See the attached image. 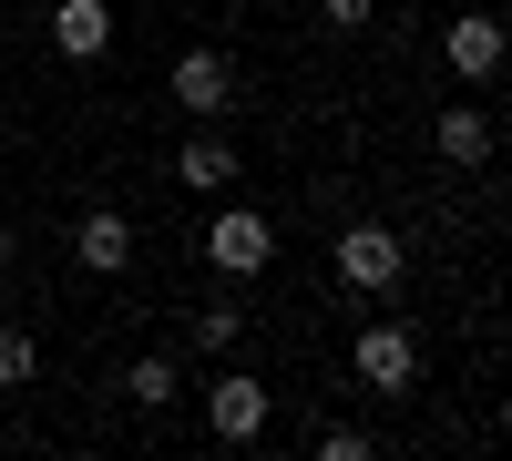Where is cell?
I'll return each instance as SVG.
<instances>
[{
	"label": "cell",
	"mask_w": 512,
	"mask_h": 461,
	"mask_svg": "<svg viewBox=\"0 0 512 461\" xmlns=\"http://www.w3.org/2000/svg\"><path fill=\"white\" fill-rule=\"evenodd\" d=\"M277 257V226L256 216V205H226V216H205V267L216 277H256Z\"/></svg>",
	"instance_id": "7a4b0ae2"
},
{
	"label": "cell",
	"mask_w": 512,
	"mask_h": 461,
	"mask_svg": "<svg viewBox=\"0 0 512 461\" xmlns=\"http://www.w3.org/2000/svg\"><path fill=\"white\" fill-rule=\"evenodd\" d=\"M52 52L62 62H103L113 52V11H103V0H62V11H52Z\"/></svg>",
	"instance_id": "52a82bcc"
},
{
	"label": "cell",
	"mask_w": 512,
	"mask_h": 461,
	"mask_svg": "<svg viewBox=\"0 0 512 461\" xmlns=\"http://www.w3.org/2000/svg\"><path fill=\"white\" fill-rule=\"evenodd\" d=\"M72 257L93 267V277H123V267H134V226H123L113 205H93V216L72 226Z\"/></svg>",
	"instance_id": "8992f818"
},
{
	"label": "cell",
	"mask_w": 512,
	"mask_h": 461,
	"mask_svg": "<svg viewBox=\"0 0 512 461\" xmlns=\"http://www.w3.org/2000/svg\"><path fill=\"white\" fill-rule=\"evenodd\" d=\"M441 154H451V164H482V154H492V123H482V113H441Z\"/></svg>",
	"instance_id": "8fae6325"
},
{
	"label": "cell",
	"mask_w": 512,
	"mask_h": 461,
	"mask_svg": "<svg viewBox=\"0 0 512 461\" xmlns=\"http://www.w3.org/2000/svg\"><path fill=\"white\" fill-rule=\"evenodd\" d=\"M226 93H236L226 52H185V62H175V103H185V113H205V123H216V113H226Z\"/></svg>",
	"instance_id": "ba28073f"
},
{
	"label": "cell",
	"mask_w": 512,
	"mask_h": 461,
	"mask_svg": "<svg viewBox=\"0 0 512 461\" xmlns=\"http://www.w3.org/2000/svg\"><path fill=\"white\" fill-rule=\"evenodd\" d=\"M205 431H216V441H256V431H267V380H246V369L205 380Z\"/></svg>",
	"instance_id": "277c9868"
},
{
	"label": "cell",
	"mask_w": 512,
	"mask_h": 461,
	"mask_svg": "<svg viewBox=\"0 0 512 461\" xmlns=\"http://www.w3.org/2000/svg\"><path fill=\"white\" fill-rule=\"evenodd\" d=\"M236 328H246L236 308H195V349H205V359H216V349H236Z\"/></svg>",
	"instance_id": "4fadbf2b"
},
{
	"label": "cell",
	"mask_w": 512,
	"mask_h": 461,
	"mask_svg": "<svg viewBox=\"0 0 512 461\" xmlns=\"http://www.w3.org/2000/svg\"><path fill=\"white\" fill-rule=\"evenodd\" d=\"M349 369H359V390H390V400H400V390L420 380V339L379 318V328H359V339H349Z\"/></svg>",
	"instance_id": "3957f363"
},
{
	"label": "cell",
	"mask_w": 512,
	"mask_h": 461,
	"mask_svg": "<svg viewBox=\"0 0 512 461\" xmlns=\"http://www.w3.org/2000/svg\"><path fill=\"white\" fill-rule=\"evenodd\" d=\"M175 175H185L195 195H216V185H236V144H216V134H195V144L175 154Z\"/></svg>",
	"instance_id": "9c48e42d"
},
{
	"label": "cell",
	"mask_w": 512,
	"mask_h": 461,
	"mask_svg": "<svg viewBox=\"0 0 512 461\" xmlns=\"http://www.w3.org/2000/svg\"><path fill=\"white\" fill-rule=\"evenodd\" d=\"M123 400L164 410V400H175V359H134V369H123Z\"/></svg>",
	"instance_id": "7c38bea8"
},
{
	"label": "cell",
	"mask_w": 512,
	"mask_h": 461,
	"mask_svg": "<svg viewBox=\"0 0 512 461\" xmlns=\"http://www.w3.org/2000/svg\"><path fill=\"white\" fill-rule=\"evenodd\" d=\"M0 277H11V226H0Z\"/></svg>",
	"instance_id": "9a60e30c"
},
{
	"label": "cell",
	"mask_w": 512,
	"mask_h": 461,
	"mask_svg": "<svg viewBox=\"0 0 512 461\" xmlns=\"http://www.w3.org/2000/svg\"><path fill=\"white\" fill-rule=\"evenodd\" d=\"M328 11V31H369V0H318Z\"/></svg>",
	"instance_id": "5bb4252c"
},
{
	"label": "cell",
	"mask_w": 512,
	"mask_h": 461,
	"mask_svg": "<svg viewBox=\"0 0 512 461\" xmlns=\"http://www.w3.org/2000/svg\"><path fill=\"white\" fill-rule=\"evenodd\" d=\"M41 380V339L31 328H0V390H31Z\"/></svg>",
	"instance_id": "30bf717a"
},
{
	"label": "cell",
	"mask_w": 512,
	"mask_h": 461,
	"mask_svg": "<svg viewBox=\"0 0 512 461\" xmlns=\"http://www.w3.org/2000/svg\"><path fill=\"white\" fill-rule=\"evenodd\" d=\"M441 62H451L461 82H492V72H502V21H492V11H461V21L441 31Z\"/></svg>",
	"instance_id": "5b68a950"
},
{
	"label": "cell",
	"mask_w": 512,
	"mask_h": 461,
	"mask_svg": "<svg viewBox=\"0 0 512 461\" xmlns=\"http://www.w3.org/2000/svg\"><path fill=\"white\" fill-rule=\"evenodd\" d=\"M328 267H338V287H359V298H390V287H400V267H410V246H400L390 226H338Z\"/></svg>",
	"instance_id": "6da1fadb"
}]
</instances>
